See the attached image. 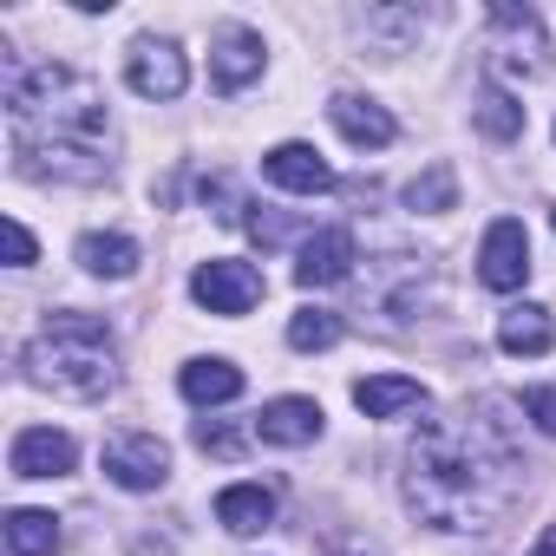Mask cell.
Wrapping results in <instances>:
<instances>
[{
	"label": "cell",
	"mask_w": 556,
	"mask_h": 556,
	"mask_svg": "<svg viewBox=\"0 0 556 556\" xmlns=\"http://www.w3.org/2000/svg\"><path fill=\"white\" fill-rule=\"evenodd\" d=\"M249 210H255V216H242V223H249V236H255V242H262V249H275V242H289V236H295V229H302V223H295V216H275V210H268V216H262V203H249Z\"/></svg>",
	"instance_id": "obj_24"
},
{
	"label": "cell",
	"mask_w": 556,
	"mask_h": 556,
	"mask_svg": "<svg viewBox=\"0 0 556 556\" xmlns=\"http://www.w3.org/2000/svg\"><path fill=\"white\" fill-rule=\"evenodd\" d=\"M8 465H14V478H66V471L79 465V445H73L66 432H53V426H27V432L14 439Z\"/></svg>",
	"instance_id": "obj_12"
},
{
	"label": "cell",
	"mask_w": 556,
	"mask_h": 556,
	"mask_svg": "<svg viewBox=\"0 0 556 556\" xmlns=\"http://www.w3.org/2000/svg\"><path fill=\"white\" fill-rule=\"evenodd\" d=\"M8 262H14V268H27V262H34V236H27V223H21V216H8Z\"/></svg>",
	"instance_id": "obj_27"
},
{
	"label": "cell",
	"mask_w": 556,
	"mask_h": 556,
	"mask_svg": "<svg viewBox=\"0 0 556 556\" xmlns=\"http://www.w3.org/2000/svg\"><path fill=\"white\" fill-rule=\"evenodd\" d=\"M530 478L523 432L510 400L478 393L458 413H439L406 445V504L432 530H491L517 510Z\"/></svg>",
	"instance_id": "obj_1"
},
{
	"label": "cell",
	"mask_w": 556,
	"mask_h": 556,
	"mask_svg": "<svg viewBox=\"0 0 556 556\" xmlns=\"http://www.w3.org/2000/svg\"><path fill=\"white\" fill-rule=\"evenodd\" d=\"M354 229H315L308 242H302V262H295V282L302 289H334V282H348L354 275Z\"/></svg>",
	"instance_id": "obj_10"
},
{
	"label": "cell",
	"mask_w": 556,
	"mask_h": 556,
	"mask_svg": "<svg viewBox=\"0 0 556 556\" xmlns=\"http://www.w3.org/2000/svg\"><path fill=\"white\" fill-rule=\"evenodd\" d=\"M549 223H556V216H549Z\"/></svg>",
	"instance_id": "obj_29"
},
{
	"label": "cell",
	"mask_w": 556,
	"mask_h": 556,
	"mask_svg": "<svg viewBox=\"0 0 556 556\" xmlns=\"http://www.w3.org/2000/svg\"><path fill=\"white\" fill-rule=\"evenodd\" d=\"M497 348H504V354L536 361V354H549V348H556V321H549L543 308H510V315L497 321Z\"/></svg>",
	"instance_id": "obj_19"
},
{
	"label": "cell",
	"mask_w": 556,
	"mask_h": 556,
	"mask_svg": "<svg viewBox=\"0 0 556 556\" xmlns=\"http://www.w3.org/2000/svg\"><path fill=\"white\" fill-rule=\"evenodd\" d=\"M491 53L504 60V66H530V73H543V21L530 14V8H491Z\"/></svg>",
	"instance_id": "obj_11"
},
{
	"label": "cell",
	"mask_w": 556,
	"mask_h": 556,
	"mask_svg": "<svg viewBox=\"0 0 556 556\" xmlns=\"http://www.w3.org/2000/svg\"><path fill=\"white\" fill-rule=\"evenodd\" d=\"M523 413L536 419V432L556 439V387H530V393H523Z\"/></svg>",
	"instance_id": "obj_26"
},
{
	"label": "cell",
	"mask_w": 556,
	"mask_h": 556,
	"mask_svg": "<svg viewBox=\"0 0 556 556\" xmlns=\"http://www.w3.org/2000/svg\"><path fill=\"white\" fill-rule=\"evenodd\" d=\"M354 406L367 419H400V413H419L426 406V387L406 380V374H367V380H354Z\"/></svg>",
	"instance_id": "obj_15"
},
{
	"label": "cell",
	"mask_w": 556,
	"mask_h": 556,
	"mask_svg": "<svg viewBox=\"0 0 556 556\" xmlns=\"http://www.w3.org/2000/svg\"><path fill=\"white\" fill-rule=\"evenodd\" d=\"M328 118H334V125H341V138H348V144H361V151H387V144L400 138L393 112H387V105H374V99H361V92H341V99L328 105Z\"/></svg>",
	"instance_id": "obj_14"
},
{
	"label": "cell",
	"mask_w": 556,
	"mask_h": 556,
	"mask_svg": "<svg viewBox=\"0 0 556 556\" xmlns=\"http://www.w3.org/2000/svg\"><path fill=\"white\" fill-rule=\"evenodd\" d=\"M27 380L60 393V400H105L118 387V348H112V328L99 315H47V328L27 341L21 354Z\"/></svg>",
	"instance_id": "obj_3"
},
{
	"label": "cell",
	"mask_w": 556,
	"mask_h": 556,
	"mask_svg": "<svg viewBox=\"0 0 556 556\" xmlns=\"http://www.w3.org/2000/svg\"><path fill=\"white\" fill-rule=\"evenodd\" d=\"M190 295L210 308V315H249L255 302H262V275L249 268V262H236V255H210L197 275H190Z\"/></svg>",
	"instance_id": "obj_4"
},
{
	"label": "cell",
	"mask_w": 556,
	"mask_h": 556,
	"mask_svg": "<svg viewBox=\"0 0 556 556\" xmlns=\"http://www.w3.org/2000/svg\"><path fill=\"white\" fill-rule=\"evenodd\" d=\"M255 439H262V445H315V439H321V406L302 400V393L268 400V406L255 413Z\"/></svg>",
	"instance_id": "obj_13"
},
{
	"label": "cell",
	"mask_w": 556,
	"mask_h": 556,
	"mask_svg": "<svg viewBox=\"0 0 556 556\" xmlns=\"http://www.w3.org/2000/svg\"><path fill=\"white\" fill-rule=\"evenodd\" d=\"M262 177L282 184V190H295V197H328V190H341V177L328 170V157H321L315 144H275V151L262 157Z\"/></svg>",
	"instance_id": "obj_8"
},
{
	"label": "cell",
	"mask_w": 556,
	"mask_h": 556,
	"mask_svg": "<svg viewBox=\"0 0 556 556\" xmlns=\"http://www.w3.org/2000/svg\"><path fill=\"white\" fill-rule=\"evenodd\" d=\"M471 118H478V131H484V138H497V144L523 138V105H517L510 92H497V86H484V92H478V112H471Z\"/></svg>",
	"instance_id": "obj_21"
},
{
	"label": "cell",
	"mask_w": 556,
	"mask_h": 556,
	"mask_svg": "<svg viewBox=\"0 0 556 556\" xmlns=\"http://www.w3.org/2000/svg\"><path fill=\"white\" fill-rule=\"evenodd\" d=\"M8 549L14 556H60V517L53 510H8Z\"/></svg>",
	"instance_id": "obj_20"
},
{
	"label": "cell",
	"mask_w": 556,
	"mask_h": 556,
	"mask_svg": "<svg viewBox=\"0 0 556 556\" xmlns=\"http://www.w3.org/2000/svg\"><path fill=\"white\" fill-rule=\"evenodd\" d=\"M177 393L190 406H229V400H242V367H229V361H190L177 374Z\"/></svg>",
	"instance_id": "obj_16"
},
{
	"label": "cell",
	"mask_w": 556,
	"mask_h": 556,
	"mask_svg": "<svg viewBox=\"0 0 556 556\" xmlns=\"http://www.w3.org/2000/svg\"><path fill=\"white\" fill-rule=\"evenodd\" d=\"M8 131H14V170L47 184H99L112 164V118L105 92L73 66H21L8 60Z\"/></svg>",
	"instance_id": "obj_2"
},
{
	"label": "cell",
	"mask_w": 556,
	"mask_h": 556,
	"mask_svg": "<svg viewBox=\"0 0 556 556\" xmlns=\"http://www.w3.org/2000/svg\"><path fill=\"white\" fill-rule=\"evenodd\" d=\"M79 268L86 275H105V282H125V275L138 268V242L131 236H105V229H92V236H79Z\"/></svg>",
	"instance_id": "obj_18"
},
{
	"label": "cell",
	"mask_w": 556,
	"mask_h": 556,
	"mask_svg": "<svg viewBox=\"0 0 556 556\" xmlns=\"http://www.w3.org/2000/svg\"><path fill=\"white\" fill-rule=\"evenodd\" d=\"M197 445H203L210 458H242V432H236V426H210V419H203V426H197Z\"/></svg>",
	"instance_id": "obj_25"
},
{
	"label": "cell",
	"mask_w": 556,
	"mask_h": 556,
	"mask_svg": "<svg viewBox=\"0 0 556 556\" xmlns=\"http://www.w3.org/2000/svg\"><path fill=\"white\" fill-rule=\"evenodd\" d=\"M530 556H556V523H549V530L536 536V549H530Z\"/></svg>",
	"instance_id": "obj_28"
},
{
	"label": "cell",
	"mask_w": 556,
	"mask_h": 556,
	"mask_svg": "<svg viewBox=\"0 0 556 556\" xmlns=\"http://www.w3.org/2000/svg\"><path fill=\"white\" fill-rule=\"evenodd\" d=\"M216 523L236 536H255L262 523H275V491L268 484H229L216 491Z\"/></svg>",
	"instance_id": "obj_17"
},
{
	"label": "cell",
	"mask_w": 556,
	"mask_h": 556,
	"mask_svg": "<svg viewBox=\"0 0 556 556\" xmlns=\"http://www.w3.org/2000/svg\"><path fill=\"white\" fill-rule=\"evenodd\" d=\"M523 275H530V236L517 216H497L484 229V249H478V282L491 295H510V289H523Z\"/></svg>",
	"instance_id": "obj_6"
},
{
	"label": "cell",
	"mask_w": 556,
	"mask_h": 556,
	"mask_svg": "<svg viewBox=\"0 0 556 556\" xmlns=\"http://www.w3.org/2000/svg\"><path fill=\"white\" fill-rule=\"evenodd\" d=\"M406 203H413V210H452V203H458L452 164H432L426 177H413V184H406Z\"/></svg>",
	"instance_id": "obj_23"
},
{
	"label": "cell",
	"mask_w": 556,
	"mask_h": 556,
	"mask_svg": "<svg viewBox=\"0 0 556 556\" xmlns=\"http://www.w3.org/2000/svg\"><path fill=\"white\" fill-rule=\"evenodd\" d=\"M341 341V315L334 308H295V321H289V348L295 354H328Z\"/></svg>",
	"instance_id": "obj_22"
},
{
	"label": "cell",
	"mask_w": 556,
	"mask_h": 556,
	"mask_svg": "<svg viewBox=\"0 0 556 556\" xmlns=\"http://www.w3.org/2000/svg\"><path fill=\"white\" fill-rule=\"evenodd\" d=\"M105 478L125 491H157L170 478V445L157 432H118L105 439Z\"/></svg>",
	"instance_id": "obj_5"
},
{
	"label": "cell",
	"mask_w": 556,
	"mask_h": 556,
	"mask_svg": "<svg viewBox=\"0 0 556 556\" xmlns=\"http://www.w3.org/2000/svg\"><path fill=\"white\" fill-rule=\"evenodd\" d=\"M262 73V34L255 27H216L210 34V79H216V92H242L249 79Z\"/></svg>",
	"instance_id": "obj_9"
},
{
	"label": "cell",
	"mask_w": 556,
	"mask_h": 556,
	"mask_svg": "<svg viewBox=\"0 0 556 556\" xmlns=\"http://www.w3.org/2000/svg\"><path fill=\"white\" fill-rule=\"evenodd\" d=\"M125 86L138 99H177L190 86V66H184V53L170 40H138L131 60H125Z\"/></svg>",
	"instance_id": "obj_7"
}]
</instances>
